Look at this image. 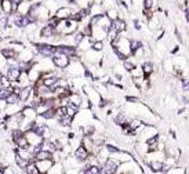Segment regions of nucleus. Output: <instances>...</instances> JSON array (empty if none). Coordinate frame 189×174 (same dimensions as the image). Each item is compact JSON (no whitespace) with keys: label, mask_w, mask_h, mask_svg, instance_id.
Instances as JSON below:
<instances>
[{"label":"nucleus","mask_w":189,"mask_h":174,"mask_svg":"<svg viewBox=\"0 0 189 174\" xmlns=\"http://www.w3.org/2000/svg\"><path fill=\"white\" fill-rule=\"evenodd\" d=\"M33 65H35V61H22V60H18V68L21 69V72H28Z\"/></svg>","instance_id":"obj_19"},{"label":"nucleus","mask_w":189,"mask_h":174,"mask_svg":"<svg viewBox=\"0 0 189 174\" xmlns=\"http://www.w3.org/2000/svg\"><path fill=\"white\" fill-rule=\"evenodd\" d=\"M153 72V65L152 62H144L142 64V73H144L145 77H148L150 73Z\"/></svg>","instance_id":"obj_25"},{"label":"nucleus","mask_w":189,"mask_h":174,"mask_svg":"<svg viewBox=\"0 0 189 174\" xmlns=\"http://www.w3.org/2000/svg\"><path fill=\"white\" fill-rule=\"evenodd\" d=\"M64 72L66 73L68 77L73 79V77H83L84 72H86V65L83 64L81 60H76V61H70L69 66L66 69H64Z\"/></svg>","instance_id":"obj_1"},{"label":"nucleus","mask_w":189,"mask_h":174,"mask_svg":"<svg viewBox=\"0 0 189 174\" xmlns=\"http://www.w3.org/2000/svg\"><path fill=\"white\" fill-rule=\"evenodd\" d=\"M33 94V86L29 84V86H24L22 88H21V93H20V98L22 102H26L29 98H31V95Z\"/></svg>","instance_id":"obj_13"},{"label":"nucleus","mask_w":189,"mask_h":174,"mask_svg":"<svg viewBox=\"0 0 189 174\" xmlns=\"http://www.w3.org/2000/svg\"><path fill=\"white\" fill-rule=\"evenodd\" d=\"M142 47V43L139 40H130V51H131V54H135L137 52V50H139Z\"/></svg>","instance_id":"obj_28"},{"label":"nucleus","mask_w":189,"mask_h":174,"mask_svg":"<svg viewBox=\"0 0 189 174\" xmlns=\"http://www.w3.org/2000/svg\"><path fill=\"white\" fill-rule=\"evenodd\" d=\"M6 102H7V104H18V102H22V101H21L20 95H18V94H15L14 91H13V93L6 98Z\"/></svg>","instance_id":"obj_27"},{"label":"nucleus","mask_w":189,"mask_h":174,"mask_svg":"<svg viewBox=\"0 0 189 174\" xmlns=\"http://www.w3.org/2000/svg\"><path fill=\"white\" fill-rule=\"evenodd\" d=\"M73 2H75L80 8L81 7H87V8H89L90 4L93 3V0H73Z\"/></svg>","instance_id":"obj_31"},{"label":"nucleus","mask_w":189,"mask_h":174,"mask_svg":"<svg viewBox=\"0 0 189 174\" xmlns=\"http://www.w3.org/2000/svg\"><path fill=\"white\" fill-rule=\"evenodd\" d=\"M134 26H135V29H139V28H141V25H139V21H134Z\"/></svg>","instance_id":"obj_36"},{"label":"nucleus","mask_w":189,"mask_h":174,"mask_svg":"<svg viewBox=\"0 0 189 174\" xmlns=\"http://www.w3.org/2000/svg\"><path fill=\"white\" fill-rule=\"evenodd\" d=\"M25 137H26V140H28L29 145H36V144H39V142H43V137L42 135H39L35 130H32V129L26 130Z\"/></svg>","instance_id":"obj_8"},{"label":"nucleus","mask_w":189,"mask_h":174,"mask_svg":"<svg viewBox=\"0 0 189 174\" xmlns=\"http://www.w3.org/2000/svg\"><path fill=\"white\" fill-rule=\"evenodd\" d=\"M18 84L20 86H29V84H32L31 83V80H29V76H28V72H21V75H20V79H18Z\"/></svg>","instance_id":"obj_21"},{"label":"nucleus","mask_w":189,"mask_h":174,"mask_svg":"<svg viewBox=\"0 0 189 174\" xmlns=\"http://www.w3.org/2000/svg\"><path fill=\"white\" fill-rule=\"evenodd\" d=\"M185 17H186V21H188V22H189V10H188V11H186Z\"/></svg>","instance_id":"obj_37"},{"label":"nucleus","mask_w":189,"mask_h":174,"mask_svg":"<svg viewBox=\"0 0 189 174\" xmlns=\"http://www.w3.org/2000/svg\"><path fill=\"white\" fill-rule=\"evenodd\" d=\"M182 87L185 88V90H189V80H183V82H182Z\"/></svg>","instance_id":"obj_35"},{"label":"nucleus","mask_w":189,"mask_h":174,"mask_svg":"<svg viewBox=\"0 0 189 174\" xmlns=\"http://www.w3.org/2000/svg\"><path fill=\"white\" fill-rule=\"evenodd\" d=\"M157 144H159V135L157 134L146 140V145L149 146V151H155V149L157 148Z\"/></svg>","instance_id":"obj_20"},{"label":"nucleus","mask_w":189,"mask_h":174,"mask_svg":"<svg viewBox=\"0 0 189 174\" xmlns=\"http://www.w3.org/2000/svg\"><path fill=\"white\" fill-rule=\"evenodd\" d=\"M111 28L116 29L119 33H123L126 29H127V24H126L124 19H122L119 17V18H116V19H113V21H112V26Z\"/></svg>","instance_id":"obj_16"},{"label":"nucleus","mask_w":189,"mask_h":174,"mask_svg":"<svg viewBox=\"0 0 189 174\" xmlns=\"http://www.w3.org/2000/svg\"><path fill=\"white\" fill-rule=\"evenodd\" d=\"M120 166V162L116 160L115 157H109L106 162L101 163V171L102 174H113V173H117V168Z\"/></svg>","instance_id":"obj_3"},{"label":"nucleus","mask_w":189,"mask_h":174,"mask_svg":"<svg viewBox=\"0 0 189 174\" xmlns=\"http://www.w3.org/2000/svg\"><path fill=\"white\" fill-rule=\"evenodd\" d=\"M119 35L120 33L117 32L116 29H113V28H111V29L108 30V40H109V43H113L115 40H117V37H119Z\"/></svg>","instance_id":"obj_26"},{"label":"nucleus","mask_w":189,"mask_h":174,"mask_svg":"<svg viewBox=\"0 0 189 174\" xmlns=\"http://www.w3.org/2000/svg\"><path fill=\"white\" fill-rule=\"evenodd\" d=\"M14 145L17 146V148H29V142H28V140H26L25 134H24L22 137L18 138V140L14 142Z\"/></svg>","instance_id":"obj_24"},{"label":"nucleus","mask_w":189,"mask_h":174,"mask_svg":"<svg viewBox=\"0 0 189 174\" xmlns=\"http://www.w3.org/2000/svg\"><path fill=\"white\" fill-rule=\"evenodd\" d=\"M123 66H124V71H127V72H131L133 69H135V64H134L128 57L123 61Z\"/></svg>","instance_id":"obj_29"},{"label":"nucleus","mask_w":189,"mask_h":174,"mask_svg":"<svg viewBox=\"0 0 189 174\" xmlns=\"http://www.w3.org/2000/svg\"><path fill=\"white\" fill-rule=\"evenodd\" d=\"M4 75L9 77V80L11 83H17L18 79H20V75H21V69L18 68V64L17 65H7Z\"/></svg>","instance_id":"obj_5"},{"label":"nucleus","mask_w":189,"mask_h":174,"mask_svg":"<svg viewBox=\"0 0 189 174\" xmlns=\"http://www.w3.org/2000/svg\"><path fill=\"white\" fill-rule=\"evenodd\" d=\"M53 153H54V152H51V151H48V149H44V148H43L42 151H39L36 155H35V157H36V160L53 159Z\"/></svg>","instance_id":"obj_18"},{"label":"nucleus","mask_w":189,"mask_h":174,"mask_svg":"<svg viewBox=\"0 0 189 174\" xmlns=\"http://www.w3.org/2000/svg\"><path fill=\"white\" fill-rule=\"evenodd\" d=\"M91 48L97 50V51H104V48H105V43H104V40H94L93 41V47Z\"/></svg>","instance_id":"obj_30"},{"label":"nucleus","mask_w":189,"mask_h":174,"mask_svg":"<svg viewBox=\"0 0 189 174\" xmlns=\"http://www.w3.org/2000/svg\"><path fill=\"white\" fill-rule=\"evenodd\" d=\"M144 7L146 10H150L153 7V0H144Z\"/></svg>","instance_id":"obj_32"},{"label":"nucleus","mask_w":189,"mask_h":174,"mask_svg":"<svg viewBox=\"0 0 189 174\" xmlns=\"http://www.w3.org/2000/svg\"><path fill=\"white\" fill-rule=\"evenodd\" d=\"M25 173L26 174H40L39 168L36 166V162H31L28 166L25 167Z\"/></svg>","instance_id":"obj_23"},{"label":"nucleus","mask_w":189,"mask_h":174,"mask_svg":"<svg viewBox=\"0 0 189 174\" xmlns=\"http://www.w3.org/2000/svg\"><path fill=\"white\" fill-rule=\"evenodd\" d=\"M73 156H75L76 159L81 163V164H86V160L89 159V156H90V152L80 144V145H79L75 151H73Z\"/></svg>","instance_id":"obj_6"},{"label":"nucleus","mask_w":189,"mask_h":174,"mask_svg":"<svg viewBox=\"0 0 189 174\" xmlns=\"http://www.w3.org/2000/svg\"><path fill=\"white\" fill-rule=\"evenodd\" d=\"M6 106H7V102H6V99L0 98V112H4V109H6Z\"/></svg>","instance_id":"obj_33"},{"label":"nucleus","mask_w":189,"mask_h":174,"mask_svg":"<svg viewBox=\"0 0 189 174\" xmlns=\"http://www.w3.org/2000/svg\"><path fill=\"white\" fill-rule=\"evenodd\" d=\"M2 76H3V72L0 71V79H2Z\"/></svg>","instance_id":"obj_38"},{"label":"nucleus","mask_w":189,"mask_h":174,"mask_svg":"<svg viewBox=\"0 0 189 174\" xmlns=\"http://www.w3.org/2000/svg\"><path fill=\"white\" fill-rule=\"evenodd\" d=\"M72 14H73V10L70 8V6H61V7H58L54 11V15L58 19H68L72 17Z\"/></svg>","instance_id":"obj_7"},{"label":"nucleus","mask_w":189,"mask_h":174,"mask_svg":"<svg viewBox=\"0 0 189 174\" xmlns=\"http://www.w3.org/2000/svg\"><path fill=\"white\" fill-rule=\"evenodd\" d=\"M51 58H53V62H54V65H55V68L59 69V71L66 69L70 64V57L68 54L61 52V51H57Z\"/></svg>","instance_id":"obj_2"},{"label":"nucleus","mask_w":189,"mask_h":174,"mask_svg":"<svg viewBox=\"0 0 189 174\" xmlns=\"http://www.w3.org/2000/svg\"><path fill=\"white\" fill-rule=\"evenodd\" d=\"M126 99H127L128 102H134V104H137V102H139V99L137 98V97H131V95H127V97H126Z\"/></svg>","instance_id":"obj_34"},{"label":"nucleus","mask_w":189,"mask_h":174,"mask_svg":"<svg viewBox=\"0 0 189 174\" xmlns=\"http://www.w3.org/2000/svg\"><path fill=\"white\" fill-rule=\"evenodd\" d=\"M149 167L152 168V171L155 173H163V171H168V167L164 164L163 162H159V160H152L149 163Z\"/></svg>","instance_id":"obj_15"},{"label":"nucleus","mask_w":189,"mask_h":174,"mask_svg":"<svg viewBox=\"0 0 189 174\" xmlns=\"http://www.w3.org/2000/svg\"><path fill=\"white\" fill-rule=\"evenodd\" d=\"M93 41H94V39H93L91 36H84V37L80 40V43L77 44V50L80 52L87 51V50H90L93 47Z\"/></svg>","instance_id":"obj_12"},{"label":"nucleus","mask_w":189,"mask_h":174,"mask_svg":"<svg viewBox=\"0 0 189 174\" xmlns=\"http://www.w3.org/2000/svg\"><path fill=\"white\" fill-rule=\"evenodd\" d=\"M32 6H33V3H32L31 0H24V2H21L20 4H18L17 13H20L21 15H26V14L29 13V10L32 8Z\"/></svg>","instance_id":"obj_14"},{"label":"nucleus","mask_w":189,"mask_h":174,"mask_svg":"<svg viewBox=\"0 0 189 174\" xmlns=\"http://www.w3.org/2000/svg\"><path fill=\"white\" fill-rule=\"evenodd\" d=\"M91 37L94 40H105L108 37V30L104 29L101 26H93V33H91Z\"/></svg>","instance_id":"obj_10"},{"label":"nucleus","mask_w":189,"mask_h":174,"mask_svg":"<svg viewBox=\"0 0 189 174\" xmlns=\"http://www.w3.org/2000/svg\"><path fill=\"white\" fill-rule=\"evenodd\" d=\"M54 164V159H43V160H36V166L39 168L40 174L48 173V170L51 168V166Z\"/></svg>","instance_id":"obj_9"},{"label":"nucleus","mask_w":189,"mask_h":174,"mask_svg":"<svg viewBox=\"0 0 189 174\" xmlns=\"http://www.w3.org/2000/svg\"><path fill=\"white\" fill-rule=\"evenodd\" d=\"M28 76H29V80H31V83L33 84V83H36L37 80L42 77V72H40L37 68L32 66V68L28 71Z\"/></svg>","instance_id":"obj_17"},{"label":"nucleus","mask_w":189,"mask_h":174,"mask_svg":"<svg viewBox=\"0 0 189 174\" xmlns=\"http://www.w3.org/2000/svg\"><path fill=\"white\" fill-rule=\"evenodd\" d=\"M55 35H57V29L54 26H51V25L44 24V25L40 26V37L47 40L48 43H51V40L54 39Z\"/></svg>","instance_id":"obj_4"},{"label":"nucleus","mask_w":189,"mask_h":174,"mask_svg":"<svg viewBox=\"0 0 189 174\" xmlns=\"http://www.w3.org/2000/svg\"><path fill=\"white\" fill-rule=\"evenodd\" d=\"M0 10L3 15H10L14 13V3L13 0H0Z\"/></svg>","instance_id":"obj_11"},{"label":"nucleus","mask_w":189,"mask_h":174,"mask_svg":"<svg viewBox=\"0 0 189 174\" xmlns=\"http://www.w3.org/2000/svg\"><path fill=\"white\" fill-rule=\"evenodd\" d=\"M113 122H115V124H119V126H123V124L128 123V122H127V116H126V113H123V112L117 113V115L113 118Z\"/></svg>","instance_id":"obj_22"}]
</instances>
